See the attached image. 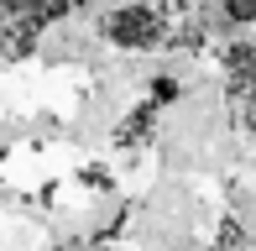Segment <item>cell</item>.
<instances>
[]
</instances>
